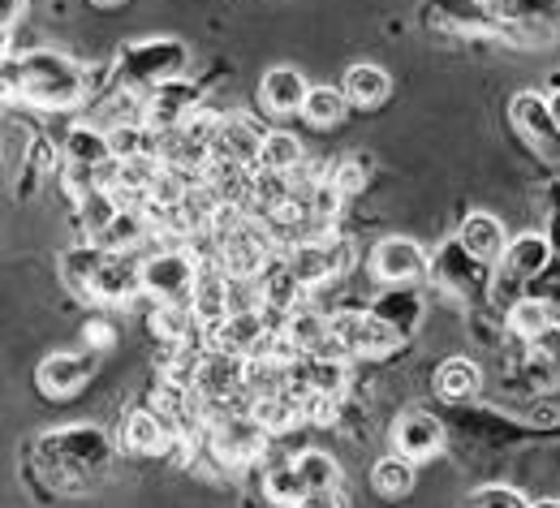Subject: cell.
Returning a JSON list of instances; mask_svg holds the SVG:
<instances>
[{
	"instance_id": "obj_10",
	"label": "cell",
	"mask_w": 560,
	"mask_h": 508,
	"mask_svg": "<svg viewBox=\"0 0 560 508\" xmlns=\"http://www.w3.org/2000/svg\"><path fill=\"white\" fill-rule=\"evenodd\" d=\"M544 268H548V241H544V237H517V241L500 255V281H495V290L530 285Z\"/></svg>"
},
{
	"instance_id": "obj_21",
	"label": "cell",
	"mask_w": 560,
	"mask_h": 508,
	"mask_svg": "<svg viewBox=\"0 0 560 508\" xmlns=\"http://www.w3.org/2000/svg\"><path fill=\"white\" fill-rule=\"evenodd\" d=\"M104 263H108V250L95 246V241H86V246L66 250V259H61V276H66V285H70L73 293H91Z\"/></svg>"
},
{
	"instance_id": "obj_14",
	"label": "cell",
	"mask_w": 560,
	"mask_h": 508,
	"mask_svg": "<svg viewBox=\"0 0 560 508\" xmlns=\"http://www.w3.org/2000/svg\"><path fill=\"white\" fill-rule=\"evenodd\" d=\"M199 315L190 302H155L151 310V332L168 345H195L199 341Z\"/></svg>"
},
{
	"instance_id": "obj_8",
	"label": "cell",
	"mask_w": 560,
	"mask_h": 508,
	"mask_svg": "<svg viewBox=\"0 0 560 508\" xmlns=\"http://www.w3.org/2000/svg\"><path fill=\"white\" fill-rule=\"evenodd\" d=\"M371 272L384 281V285H415L427 276V255L419 250V241L410 237H384L371 255Z\"/></svg>"
},
{
	"instance_id": "obj_13",
	"label": "cell",
	"mask_w": 560,
	"mask_h": 508,
	"mask_svg": "<svg viewBox=\"0 0 560 508\" xmlns=\"http://www.w3.org/2000/svg\"><path fill=\"white\" fill-rule=\"evenodd\" d=\"M259 151H264V134L255 130V121L246 117H220V130L211 139V155L220 160H237V164H259Z\"/></svg>"
},
{
	"instance_id": "obj_19",
	"label": "cell",
	"mask_w": 560,
	"mask_h": 508,
	"mask_svg": "<svg viewBox=\"0 0 560 508\" xmlns=\"http://www.w3.org/2000/svg\"><path fill=\"white\" fill-rule=\"evenodd\" d=\"M186 66V52H182V44H173V39H164V44H147L139 57H135V82H155V86H164L168 78H177Z\"/></svg>"
},
{
	"instance_id": "obj_16",
	"label": "cell",
	"mask_w": 560,
	"mask_h": 508,
	"mask_svg": "<svg viewBox=\"0 0 560 508\" xmlns=\"http://www.w3.org/2000/svg\"><path fill=\"white\" fill-rule=\"evenodd\" d=\"M444 448V427L431 414H406L397 423V452L410 461H427Z\"/></svg>"
},
{
	"instance_id": "obj_15",
	"label": "cell",
	"mask_w": 560,
	"mask_h": 508,
	"mask_svg": "<svg viewBox=\"0 0 560 508\" xmlns=\"http://www.w3.org/2000/svg\"><path fill=\"white\" fill-rule=\"evenodd\" d=\"M142 290V259L135 255H108V263L100 268V276H95V297H104V302H126V297H135Z\"/></svg>"
},
{
	"instance_id": "obj_3",
	"label": "cell",
	"mask_w": 560,
	"mask_h": 508,
	"mask_svg": "<svg viewBox=\"0 0 560 508\" xmlns=\"http://www.w3.org/2000/svg\"><path fill=\"white\" fill-rule=\"evenodd\" d=\"M18 91L39 99V104L61 108V104H73L82 95V73L73 70L66 57L44 52V57H31L18 66Z\"/></svg>"
},
{
	"instance_id": "obj_9",
	"label": "cell",
	"mask_w": 560,
	"mask_h": 508,
	"mask_svg": "<svg viewBox=\"0 0 560 508\" xmlns=\"http://www.w3.org/2000/svg\"><path fill=\"white\" fill-rule=\"evenodd\" d=\"M199 186H208L215 203H229V208H246L250 203V190H255V168L250 164H237V160H220L211 155L199 173Z\"/></svg>"
},
{
	"instance_id": "obj_31",
	"label": "cell",
	"mask_w": 560,
	"mask_h": 508,
	"mask_svg": "<svg viewBox=\"0 0 560 508\" xmlns=\"http://www.w3.org/2000/svg\"><path fill=\"white\" fill-rule=\"evenodd\" d=\"M366 173H371V164H366L362 155H353V160H346V164H337L332 181H337V190L350 199V194H358V190L366 186Z\"/></svg>"
},
{
	"instance_id": "obj_17",
	"label": "cell",
	"mask_w": 560,
	"mask_h": 508,
	"mask_svg": "<svg viewBox=\"0 0 560 508\" xmlns=\"http://www.w3.org/2000/svg\"><path fill=\"white\" fill-rule=\"evenodd\" d=\"M259 95H264V108H268V113L289 117V113H302V108H306L311 86H306V78L298 70H268Z\"/></svg>"
},
{
	"instance_id": "obj_35",
	"label": "cell",
	"mask_w": 560,
	"mask_h": 508,
	"mask_svg": "<svg viewBox=\"0 0 560 508\" xmlns=\"http://www.w3.org/2000/svg\"><path fill=\"white\" fill-rule=\"evenodd\" d=\"M548 104H552V117H557V126H560V78H552V99H548Z\"/></svg>"
},
{
	"instance_id": "obj_23",
	"label": "cell",
	"mask_w": 560,
	"mask_h": 508,
	"mask_svg": "<svg viewBox=\"0 0 560 508\" xmlns=\"http://www.w3.org/2000/svg\"><path fill=\"white\" fill-rule=\"evenodd\" d=\"M435 388L444 401H470L479 388H483V370L470 363V358H448L435 375Z\"/></svg>"
},
{
	"instance_id": "obj_1",
	"label": "cell",
	"mask_w": 560,
	"mask_h": 508,
	"mask_svg": "<svg viewBox=\"0 0 560 508\" xmlns=\"http://www.w3.org/2000/svg\"><path fill=\"white\" fill-rule=\"evenodd\" d=\"M401 345V332L375 315V310H350V315H332V336L324 345L319 358H384Z\"/></svg>"
},
{
	"instance_id": "obj_27",
	"label": "cell",
	"mask_w": 560,
	"mask_h": 508,
	"mask_svg": "<svg viewBox=\"0 0 560 508\" xmlns=\"http://www.w3.org/2000/svg\"><path fill=\"white\" fill-rule=\"evenodd\" d=\"M346 108H350L346 91H332V86H311V95H306V108H302V117H306L311 126L328 130V126H341Z\"/></svg>"
},
{
	"instance_id": "obj_5",
	"label": "cell",
	"mask_w": 560,
	"mask_h": 508,
	"mask_svg": "<svg viewBox=\"0 0 560 508\" xmlns=\"http://www.w3.org/2000/svg\"><path fill=\"white\" fill-rule=\"evenodd\" d=\"M280 263H284L306 290H315V285H328L332 276H341V272L350 268V246H346L341 237H311V241L293 246L289 255H280Z\"/></svg>"
},
{
	"instance_id": "obj_7",
	"label": "cell",
	"mask_w": 560,
	"mask_h": 508,
	"mask_svg": "<svg viewBox=\"0 0 560 508\" xmlns=\"http://www.w3.org/2000/svg\"><path fill=\"white\" fill-rule=\"evenodd\" d=\"M509 113H513V126L522 130V139L535 146L539 155L560 160V126H557V117H552V104H548L544 95L522 91Z\"/></svg>"
},
{
	"instance_id": "obj_33",
	"label": "cell",
	"mask_w": 560,
	"mask_h": 508,
	"mask_svg": "<svg viewBox=\"0 0 560 508\" xmlns=\"http://www.w3.org/2000/svg\"><path fill=\"white\" fill-rule=\"evenodd\" d=\"M530 350H535L539 358H548V363H552V358H560V328H557V323H552V328H544V332L530 341Z\"/></svg>"
},
{
	"instance_id": "obj_6",
	"label": "cell",
	"mask_w": 560,
	"mask_h": 508,
	"mask_svg": "<svg viewBox=\"0 0 560 508\" xmlns=\"http://www.w3.org/2000/svg\"><path fill=\"white\" fill-rule=\"evenodd\" d=\"M272 332H277V323L264 310H233L224 323H215L208 332V350H224V354H237V358H255L268 345Z\"/></svg>"
},
{
	"instance_id": "obj_20",
	"label": "cell",
	"mask_w": 560,
	"mask_h": 508,
	"mask_svg": "<svg viewBox=\"0 0 560 508\" xmlns=\"http://www.w3.org/2000/svg\"><path fill=\"white\" fill-rule=\"evenodd\" d=\"M255 418L268 427V432H293L298 423H306V397H298V392H272V397H259L255 405Z\"/></svg>"
},
{
	"instance_id": "obj_30",
	"label": "cell",
	"mask_w": 560,
	"mask_h": 508,
	"mask_svg": "<svg viewBox=\"0 0 560 508\" xmlns=\"http://www.w3.org/2000/svg\"><path fill=\"white\" fill-rule=\"evenodd\" d=\"M298 470H302L306 492H328V487H337V483H341L337 461H332V457H324V452H302V457H298Z\"/></svg>"
},
{
	"instance_id": "obj_22",
	"label": "cell",
	"mask_w": 560,
	"mask_h": 508,
	"mask_svg": "<svg viewBox=\"0 0 560 508\" xmlns=\"http://www.w3.org/2000/svg\"><path fill=\"white\" fill-rule=\"evenodd\" d=\"M341 91H346V99H350L353 108H375V104L388 99L393 82H388V73L380 70V66H353L346 73V82H341Z\"/></svg>"
},
{
	"instance_id": "obj_18",
	"label": "cell",
	"mask_w": 560,
	"mask_h": 508,
	"mask_svg": "<svg viewBox=\"0 0 560 508\" xmlns=\"http://www.w3.org/2000/svg\"><path fill=\"white\" fill-rule=\"evenodd\" d=\"M462 250H466L475 263L500 259V255L509 250V246H504V228H500V220H491L488 212L466 216V224H462Z\"/></svg>"
},
{
	"instance_id": "obj_24",
	"label": "cell",
	"mask_w": 560,
	"mask_h": 508,
	"mask_svg": "<svg viewBox=\"0 0 560 508\" xmlns=\"http://www.w3.org/2000/svg\"><path fill=\"white\" fill-rule=\"evenodd\" d=\"M371 483H375V492H380L384 500H401V496H410V492H415V461H410V457H401V452H393V457L375 461Z\"/></svg>"
},
{
	"instance_id": "obj_29",
	"label": "cell",
	"mask_w": 560,
	"mask_h": 508,
	"mask_svg": "<svg viewBox=\"0 0 560 508\" xmlns=\"http://www.w3.org/2000/svg\"><path fill=\"white\" fill-rule=\"evenodd\" d=\"M66 155H70V164L100 168V164H108V160H113V143H108V134H100V130H70V139H66Z\"/></svg>"
},
{
	"instance_id": "obj_4",
	"label": "cell",
	"mask_w": 560,
	"mask_h": 508,
	"mask_svg": "<svg viewBox=\"0 0 560 508\" xmlns=\"http://www.w3.org/2000/svg\"><path fill=\"white\" fill-rule=\"evenodd\" d=\"M203 268L190 259V250H155L142 259V290L155 302H190Z\"/></svg>"
},
{
	"instance_id": "obj_2",
	"label": "cell",
	"mask_w": 560,
	"mask_h": 508,
	"mask_svg": "<svg viewBox=\"0 0 560 508\" xmlns=\"http://www.w3.org/2000/svg\"><path fill=\"white\" fill-rule=\"evenodd\" d=\"M208 444L211 452H215V461H224V465H250V461H259V452L268 444V427L255 418V410H233V414L211 418Z\"/></svg>"
},
{
	"instance_id": "obj_25",
	"label": "cell",
	"mask_w": 560,
	"mask_h": 508,
	"mask_svg": "<svg viewBox=\"0 0 560 508\" xmlns=\"http://www.w3.org/2000/svg\"><path fill=\"white\" fill-rule=\"evenodd\" d=\"M302 143L289 134V130H272V134H264V151H259V168L264 173H280V177H289V173H298L302 168Z\"/></svg>"
},
{
	"instance_id": "obj_34",
	"label": "cell",
	"mask_w": 560,
	"mask_h": 508,
	"mask_svg": "<svg viewBox=\"0 0 560 508\" xmlns=\"http://www.w3.org/2000/svg\"><path fill=\"white\" fill-rule=\"evenodd\" d=\"M298 508H346V505H341L337 487H328V492H311V496H302V505Z\"/></svg>"
},
{
	"instance_id": "obj_37",
	"label": "cell",
	"mask_w": 560,
	"mask_h": 508,
	"mask_svg": "<svg viewBox=\"0 0 560 508\" xmlns=\"http://www.w3.org/2000/svg\"><path fill=\"white\" fill-rule=\"evenodd\" d=\"M95 4H117V0H95Z\"/></svg>"
},
{
	"instance_id": "obj_32",
	"label": "cell",
	"mask_w": 560,
	"mask_h": 508,
	"mask_svg": "<svg viewBox=\"0 0 560 508\" xmlns=\"http://www.w3.org/2000/svg\"><path fill=\"white\" fill-rule=\"evenodd\" d=\"M475 508H530V505H526V496L513 492V487H483V492L475 496Z\"/></svg>"
},
{
	"instance_id": "obj_12",
	"label": "cell",
	"mask_w": 560,
	"mask_h": 508,
	"mask_svg": "<svg viewBox=\"0 0 560 508\" xmlns=\"http://www.w3.org/2000/svg\"><path fill=\"white\" fill-rule=\"evenodd\" d=\"M121 439H126V448H130V452L155 457V452H168V448L177 444V432H173V423L151 405V410H135V414H126Z\"/></svg>"
},
{
	"instance_id": "obj_36",
	"label": "cell",
	"mask_w": 560,
	"mask_h": 508,
	"mask_svg": "<svg viewBox=\"0 0 560 508\" xmlns=\"http://www.w3.org/2000/svg\"><path fill=\"white\" fill-rule=\"evenodd\" d=\"M530 508H560V500H539V505H530Z\"/></svg>"
},
{
	"instance_id": "obj_11",
	"label": "cell",
	"mask_w": 560,
	"mask_h": 508,
	"mask_svg": "<svg viewBox=\"0 0 560 508\" xmlns=\"http://www.w3.org/2000/svg\"><path fill=\"white\" fill-rule=\"evenodd\" d=\"M91 375H95V358L91 354H52L35 370L44 397H73Z\"/></svg>"
},
{
	"instance_id": "obj_26",
	"label": "cell",
	"mask_w": 560,
	"mask_h": 508,
	"mask_svg": "<svg viewBox=\"0 0 560 508\" xmlns=\"http://www.w3.org/2000/svg\"><path fill=\"white\" fill-rule=\"evenodd\" d=\"M264 496L284 508H298L302 505V496H311L306 483H302L298 461H277V465H268V474H264Z\"/></svg>"
},
{
	"instance_id": "obj_28",
	"label": "cell",
	"mask_w": 560,
	"mask_h": 508,
	"mask_svg": "<svg viewBox=\"0 0 560 508\" xmlns=\"http://www.w3.org/2000/svg\"><path fill=\"white\" fill-rule=\"evenodd\" d=\"M509 328L517 332V336H526V341H535L544 328H552V306L544 302V297H517L513 306H509Z\"/></svg>"
}]
</instances>
